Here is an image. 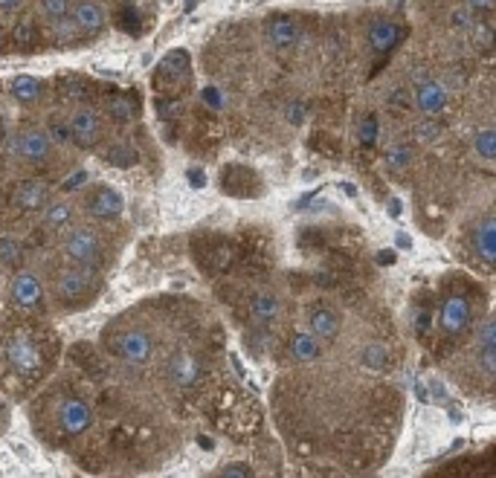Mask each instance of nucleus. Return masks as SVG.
I'll return each mask as SVG.
<instances>
[{"mask_svg":"<svg viewBox=\"0 0 496 478\" xmlns=\"http://www.w3.org/2000/svg\"><path fill=\"white\" fill-rule=\"evenodd\" d=\"M99 290H102V278H99V270H93V267H73V270H64L55 278V302L64 311L88 307Z\"/></svg>","mask_w":496,"mask_h":478,"instance_id":"obj_1","label":"nucleus"},{"mask_svg":"<svg viewBox=\"0 0 496 478\" xmlns=\"http://www.w3.org/2000/svg\"><path fill=\"white\" fill-rule=\"evenodd\" d=\"M64 256L76 267H93V270H99L105 264V244L99 238V232L79 227L64 238Z\"/></svg>","mask_w":496,"mask_h":478,"instance_id":"obj_2","label":"nucleus"},{"mask_svg":"<svg viewBox=\"0 0 496 478\" xmlns=\"http://www.w3.org/2000/svg\"><path fill=\"white\" fill-rule=\"evenodd\" d=\"M110 354L131 365H143L154 354V336L146 328H125L110 340Z\"/></svg>","mask_w":496,"mask_h":478,"instance_id":"obj_3","label":"nucleus"},{"mask_svg":"<svg viewBox=\"0 0 496 478\" xmlns=\"http://www.w3.org/2000/svg\"><path fill=\"white\" fill-rule=\"evenodd\" d=\"M122 194L117 189H110V186H96L90 194H88V200H84V209H88V215L96 218V220H113V218H119L122 215Z\"/></svg>","mask_w":496,"mask_h":478,"instance_id":"obj_4","label":"nucleus"},{"mask_svg":"<svg viewBox=\"0 0 496 478\" xmlns=\"http://www.w3.org/2000/svg\"><path fill=\"white\" fill-rule=\"evenodd\" d=\"M70 134H73V143L79 148H93L102 139V119H99L96 110L81 107L70 119Z\"/></svg>","mask_w":496,"mask_h":478,"instance_id":"obj_5","label":"nucleus"},{"mask_svg":"<svg viewBox=\"0 0 496 478\" xmlns=\"http://www.w3.org/2000/svg\"><path fill=\"white\" fill-rule=\"evenodd\" d=\"M470 247H473L476 258H479L482 264H488V267L496 264V218H493V212H488V215L473 227V232H470Z\"/></svg>","mask_w":496,"mask_h":478,"instance_id":"obj_6","label":"nucleus"},{"mask_svg":"<svg viewBox=\"0 0 496 478\" xmlns=\"http://www.w3.org/2000/svg\"><path fill=\"white\" fill-rule=\"evenodd\" d=\"M470 319H473V311H470V302L467 296H450L442 307V319H438V325H442L444 333L450 336H459L470 328Z\"/></svg>","mask_w":496,"mask_h":478,"instance_id":"obj_7","label":"nucleus"},{"mask_svg":"<svg viewBox=\"0 0 496 478\" xmlns=\"http://www.w3.org/2000/svg\"><path fill=\"white\" fill-rule=\"evenodd\" d=\"M59 424L67 435H81V432H88L93 426V412H90V406L79 400V397H67L61 403V409H59Z\"/></svg>","mask_w":496,"mask_h":478,"instance_id":"obj_8","label":"nucleus"},{"mask_svg":"<svg viewBox=\"0 0 496 478\" xmlns=\"http://www.w3.org/2000/svg\"><path fill=\"white\" fill-rule=\"evenodd\" d=\"M15 151H18V157L26 160V163H47L50 160V154H52V139L47 131H26L18 136V143H15Z\"/></svg>","mask_w":496,"mask_h":478,"instance_id":"obj_9","label":"nucleus"},{"mask_svg":"<svg viewBox=\"0 0 496 478\" xmlns=\"http://www.w3.org/2000/svg\"><path fill=\"white\" fill-rule=\"evenodd\" d=\"M47 200H50V194H47L44 180H23L15 189V194H12V203H15V209H21V212H38V209L47 206Z\"/></svg>","mask_w":496,"mask_h":478,"instance_id":"obj_10","label":"nucleus"},{"mask_svg":"<svg viewBox=\"0 0 496 478\" xmlns=\"http://www.w3.org/2000/svg\"><path fill=\"white\" fill-rule=\"evenodd\" d=\"M166 374L177 388H186L197 380V374H201V365H197L195 354H189V351H175V357L166 365Z\"/></svg>","mask_w":496,"mask_h":478,"instance_id":"obj_11","label":"nucleus"},{"mask_svg":"<svg viewBox=\"0 0 496 478\" xmlns=\"http://www.w3.org/2000/svg\"><path fill=\"white\" fill-rule=\"evenodd\" d=\"M415 105L421 114H442V110L447 107V87L442 81H435V79H424L418 84V90H415Z\"/></svg>","mask_w":496,"mask_h":478,"instance_id":"obj_12","label":"nucleus"},{"mask_svg":"<svg viewBox=\"0 0 496 478\" xmlns=\"http://www.w3.org/2000/svg\"><path fill=\"white\" fill-rule=\"evenodd\" d=\"M9 296L18 307H23V311H32L41 302V281L32 273H18L9 284Z\"/></svg>","mask_w":496,"mask_h":478,"instance_id":"obj_13","label":"nucleus"},{"mask_svg":"<svg viewBox=\"0 0 496 478\" xmlns=\"http://www.w3.org/2000/svg\"><path fill=\"white\" fill-rule=\"evenodd\" d=\"M476 357H479V371L493 377V371H496V325H493V319L479 325Z\"/></svg>","mask_w":496,"mask_h":478,"instance_id":"obj_14","label":"nucleus"},{"mask_svg":"<svg viewBox=\"0 0 496 478\" xmlns=\"http://www.w3.org/2000/svg\"><path fill=\"white\" fill-rule=\"evenodd\" d=\"M299 38H302V32H299V26H296L293 18H288V15H276V18L267 21V41H270L273 47H279V50H290V47L299 44Z\"/></svg>","mask_w":496,"mask_h":478,"instance_id":"obj_15","label":"nucleus"},{"mask_svg":"<svg viewBox=\"0 0 496 478\" xmlns=\"http://www.w3.org/2000/svg\"><path fill=\"white\" fill-rule=\"evenodd\" d=\"M401 23L392 18H377L372 26H368V47L375 52H389L395 44L401 41Z\"/></svg>","mask_w":496,"mask_h":478,"instance_id":"obj_16","label":"nucleus"},{"mask_svg":"<svg viewBox=\"0 0 496 478\" xmlns=\"http://www.w3.org/2000/svg\"><path fill=\"white\" fill-rule=\"evenodd\" d=\"M6 357H9L12 368L21 371V374L38 368V351H35V345H32L30 340H26V336H15V340L9 342Z\"/></svg>","mask_w":496,"mask_h":478,"instance_id":"obj_17","label":"nucleus"},{"mask_svg":"<svg viewBox=\"0 0 496 478\" xmlns=\"http://www.w3.org/2000/svg\"><path fill=\"white\" fill-rule=\"evenodd\" d=\"M250 311H252V319H256L259 328H270L281 316V302H279V296H273V293H256Z\"/></svg>","mask_w":496,"mask_h":478,"instance_id":"obj_18","label":"nucleus"},{"mask_svg":"<svg viewBox=\"0 0 496 478\" xmlns=\"http://www.w3.org/2000/svg\"><path fill=\"white\" fill-rule=\"evenodd\" d=\"M73 21L79 23V30L81 32H99L105 26V9L93 3V0H79V3L73 6Z\"/></svg>","mask_w":496,"mask_h":478,"instance_id":"obj_19","label":"nucleus"},{"mask_svg":"<svg viewBox=\"0 0 496 478\" xmlns=\"http://www.w3.org/2000/svg\"><path fill=\"white\" fill-rule=\"evenodd\" d=\"M308 325H310V333H314L319 342H331L339 333V316L331 311V307H317V311L310 313Z\"/></svg>","mask_w":496,"mask_h":478,"instance_id":"obj_20","label":"nucleus"},{"mask_svg":"<svg viewBox=\"0 0 496 478\" xmlns=\"http://www.w3.org/2000/svg\"><path fill=\"white\" fill-rule=\"evenodd\" d=\"M319 354H322V342L310 331L308 333L299 331L290 336V357L296 362H314V360H319Z\"/></svg>","mask_w":496,"mask_h":478,"instance_id":"obj_21","label":"nucleus"},{"mask_svg":"<svg viewBox=\"0 0 496 478\" xmlns=\"http://www.w3.org/2000/svg\"><path fill=\"white\" fill-rule=\"evenodd\" d=\"M9 90H12V96H15L18 102L32 105V102H38L41 96H44V81H38L35 76H15L12 84H9Z\"/></svg>","mask_w":496,"mask_h":478,"instance_id":"obj_22","label":"nucleus"},{"mask_svg":"<svg viewBox=\"0 0 496 478\" xmlns=\"http://www.w3.org/2000/svg\"><path fill=\"white\" fill-rule=\"evenodd\" d=\"M160 73L166 79H186L189 76V52L186 50H172L163 55Z\"/></svg>","mask_w":496,"mask_h":478,"instance_id":"obj_23","label":"nucleus"},{"mask_svg":"<svg viewBox=\"0 0 496 478\" xmlns=\"http://www.w3.org/2000/svg\"><path fill=\"white\" fill-rule=\"evenodd\" d=\"M73 206H70L67 200H55V203H47L44 209V227L47 229H64L73 223Z\"/></svg>","mask_w":496,"mask_h":478,"instance_id":"obj_24","label":"nucleus"},{"mask_svg":"<svg viewBox=\"0 0 496 478\" xmlns=\"http://www.w3.org/2000/svg\"><path fill=\"white\" fill-rule=\"evenodd\" d=\"M386 362H389V351H386V345L368 342V345L363 348V365H366V368L384 371V368H386Z\"/></svg>","mask_w":496,"mask_h":478,"instance_id":"obj_25","label":"nucleus"},{"mask_svg":"<svg viewBox=\"0 0 496 478\" xmlns=\"http://www.w3.org/2000/svg\"><path fill=\"white\" fill-rule=\"evenodd\" d=\"M473 145H476V154L485 163H493L496 160V131L493 128H482L473 139Z\"/></svg>","mask_w":496,"mask_h":478,"instance_id":"obj_26","label":"nucleus"},{"mask_svg":"<svg viewBox=\"0 0 496 478\" xmlns=\"http://www.w3.org/2000/svg\"><path fill=\"white\" fill-rule=\"evenodd\" d=\"M23 256V249L12 238H0V267H15Z\"/></svg>","mask_w":496,"mask_h":478,"instance_id":"obj_27","label":"nucleus"},{"mask_svg":"<svg viewBox=\"0 0 496 478\" xmlns=\"http://www.w3.org/2000/svg\"><path fill=\"white\" fill-rule=\"evenodd\" d=\"M108 163H110V165H119V168H128V165L137 163V151L128 148V145H117V148H110Z\"/></svg>","mask_w":496,"mask_h":478,"instance_id":"obj_28","label":"nucleus"},{"mask_svg":"<svg viewBox=\"0 0 496 478\" xmlns=\"http://www.w3.org/2000/svg\"><path fill=\"white\" fill-rule=\"evenodd\" d=\"M110 114H113V119H119V122H128V119H134V102L128 99V96H117V99L110 102Z\"/></svg>","mask_w":496,"mask_h":478,"instance_id":"obj_29","label":"nucleus"},{"mask_svg":"<svg viewBox=\"0 0 496 478\" xmlns=\"http://www.w3.org/2000/svg\"><path fill=\"white\" fill-rule=\"evenodd\" d=\"M38 9L44 12L47 18L59 21V18H64L67 12H70V0H38Z\"/></svg>","mask_w":496,"mask_h":478,"instance_id":"obj_30","label":"nucleus"},{"mask_svg":"<svg viewBox=\"0 0 496 478\" xmlns=\"http://www.w3.org/2000/svg\"><path fill=\"white\" fill-rule=\"evenodd\" d=\"M357 136H360V143H363V145H372L375 139H377V116H375V114H366V116H363Z\"/></svg>","mask_w":496,"mask_h":478,"instance_id":"obj_31","label":"nucleus"},{"mask_svg":"<svg viewBox=\"0 0 496 478\" xmlns=\"http://www.w3.org/2000/svg\"><path fill=\"white\" fill-rule=\"evenodd\" d=\"M15 41L21 47H32L35 41H38V32H35V23L32 21H23L15 26Z\"/></svg>","mask_w":496,"mask_h":478,"instance_id":"obj_32","label":"nucleus"},{"mask_svg":"<svg viewBox=\"0 0 496 478\" xmlns=\"http://www.w3.org/2000/svg\"><path fill=\"white\" fill-rule=\"evenodd\" d=\"M88 180H90V174L84 172V168H76L73 174H70V177H64V180H61V191H79V189H81V186H84V183H88Z\"/></svg>","mask_w":496,"mask_h":478,"instance_id":"obj_33","label":"nucleus"},{"mask_svg":"<svg viewBox=\"0 0 496 478\" xmlns=\"http://www.w3.org/2000/svg\"><path fill=\"white\" fill-rule=\"evenodd\" d=\"M55 32H59L61 41H73L76 32H81V30H79V23H76L73 18H67V15H64V18H59V23H55Z\"/></svg>","mask_w":496,"mask_h":478,"instance_id":"obj_34","label":"nucleus"},{"mask_svg":"<svg viewBox=\"0 0 496 478\" xmlns=\"http://www.w3.org/2000/svg\"><path fill=\"white\" fill-rule=\"evenodd\" d=\"M438 134H442V128H438L435 122H418V128H415V136L421 143H435Z\"/></svg>","mask_w":496,"mask_h":478,"instance_id":"obj_35","label":"nucleus"},{"mask_svg":"<svg viewBox=\"0 0 496 478\" xmlns=\"http://www.w3.org/2000/svg\"><path fill=\"white\" fill-rule=\"evenodd\" d=\"M215 475H221V478H250L252 470L247 467V464H230V467H221Z\"/></svg>","mask_w":496,"mask_h":478,"instance_id":"obj_36","label":"nucleus"},{"mask_svg":"<svg viewBox=\"0 0 496 478\" xmlns=\"http://www.w3.org/2000/svg\"><path fill=\"white\" fill-rule=\"evenodd\" d=\"M50 139L52 143H59V145H67L70 139H73V134H70V125H61V122H55V125H50Z\"/></svg>","mask_w":496,"mask_h":478,"instance_id":"obj_37","label":"nucleus"},{"mask_svg":"<svg viewBox=\"0 0 496 478\" xmlns=\"http://www.w3.org/2000/svg\"><path fill=\"white\" fill-rule=\"evenodd\" d=\"M406 163H409V151H406V148L392 151V157H389V165H392V168H404Z\"/></svg>","mask_w":496,"mask_h":478,"instance_id":"obj_38","label":"nucleus"},{"mask_svg":"<svg viewBox=\"0 0 496 478\" xmlns=\"http://www.w3.org/2000/svg\"><path fill=\"white\" fill-rule=\"evenodd\" d=\"M453 23L456 26H470L473 21H470V9H456L453 12Z\"/></svg>","mask_w":496,"mask_h":478,"instance_id":"obj_39","label":"nucleus"},{"mask_svg":"<svg viewBox=\"0 0 496 478\" xmlns=\"http://www.w3.org/2000/svg\"><path fill=\"white\" fill-rule=\"evenodd\" d=\"M288 114H290V122H293V125H299V122L305 119V105H299V102H296V105H290V110H288Z\"/></svg>","mask_w":496,"mask_h":478,"instance_id":"obj_40","label":"nucleus"},{"mask_svg":"<svg viewBox=\"0 0 496 478\" xmlns=\"http://www.w3.org/2000/svg\"><path fill=\"white\" fill-rule=\"evenodd\" d=\"M467 9H476V12H488V9H493V0H467Z\"/></svg>","mask_w":496,"mask_h":478,"instance_id":"obj_41","label":"nucleus"},{"mask_svg":"<svg viewBox=\"0 0 496 478\" xmlns=\"http://www.w3.org/2000/svg\"><path fill=\"white\" fill-rule=\"evenodd\" d=\"M186 177L192 180V186H195V189H204V183H206V180H204V172H197V168H192V172H189Z\"/></svg>","mask_w":496,"mask_h":478,"instance_id":"obj_42","label":"nucleus"},{"mask_svg":"<svg viewBox=\"0 0 496 478\" xmlns=\"http://www.w3.org/2000/svg\"><path fill=\"white\" fill-rule=\"evenodd\" d=\"M23 0H0V12H15Z\"/></svg>","mask_w":496,"mask_h":478,"instance_id":"obj_43","label":"nucleus"},{"mask_svg":"<svg viewBox=\"0 0 496 478\" xmlns=\"http://www.w3.org/2000/svg\"><path fill=\"white\" fill-rule=\"evenodd\" d=\"M386 212H389L392 218H398V215H401V200H398V198H392V200L386 203Z\"/></svg>","mask_w":496,"mask_h":478,"instance_id":"obj_44","label":"nucleus"},{"mask_svg":"<svg viewBox=\"0 0 496 478\" xmlns=\"http://www.w3.org/2000/svg\"><path fill=\"white\" fill-rule=\"evenodd\" d=\"M395 258H398V256H395L392 249H384V252H377V261H380V264H392Z\"/></svg>","mask_w":496,"mask_h":478,"instance_id":"obj_45","label":"nucleus"},{"mask_svg":"<svg viewBox=\"0 0 496 478\" xmlns=\"http://www.w3.org/2000/svg\"><path fill=\"white\" fill-rule=\"evenodd\" d=\"M343 191L348 194V198H354V194H357V189H354V186H351V183H343Z\"/></svg>","mask_w":496,"mask_h":478,"instance_id":"obj_46","label":"nucleus"},{"mask_svg":"<svg viewBox=\"0 0 496 478\" xmlns=\"http://www.w3.org/2000/svg\"><path fill=\"white\" fill-rule=\"evenodd\" d=\"M398 247H404V249L409 247V238H406V235H401V238H398Z\"/></svg>","mask_w":496,"mask_h":478,"instance_id":"obj_47","label":"nucleus"},{"mask_svg":"<svg viewBox=\"0 0 496 478\" xmlns=\"http://www.w3.org/2000/svg\"><path fill=\"white\" fill-rule=\"evenodd\" d=\"M0 47H3V35H0Z\"/></svg>","mask_w":496,"mask_h":478,"instance_id":"obj_48","label":"nucleus"}]
</instances>
